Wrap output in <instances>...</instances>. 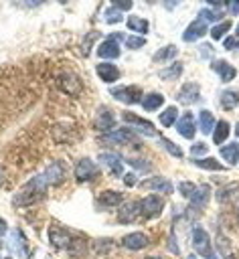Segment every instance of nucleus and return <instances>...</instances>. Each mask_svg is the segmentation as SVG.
<instances>
[{"instance_id":"57","label":"nucleus","mask_w":239,"mask_h":259,"mask_svg":"<svg viewBox=\"0 0 239 259\" xmlns=\"http://www.w3.org/2000/svg\"><path fill=\"white\" fill-rule=\"evenodd\" d=\"M4 259H10V257H4Z\"/></svg>"},{"instance_id":"6","label":"nucleus","mask_w":239,"mask_h":259,"mask_svg":"<svg viewBox=\"0 0 239 259\" xmlns=\"http://www.w3.org/2000/svg\"><path fill=\"white\" fill-rule=\"evenodd\" d=\"M164 210V200L162 196H156V194H148L140 200V214L144 219H156L160 217V212Z\"/></svg>"},{"instance_id":"31","label":"nucleus","mask_w":239,"mask_h":259,"mask_svg":"<svg viewBox=\"0 0 239 259\" xmlns=\"http://www.w3.org/2000/svg\"><path fill=\"white\" fill-rule=\"evenodd\" d=\"M198 127H201L203 134H211V130L215 127V117H213V113L209 109H203L198 113Z\"/></svg>"},{"instance_id":"40","label":"nucleus","mask_w":239,"mask_h":259,"mask_svg":"<svg viewBox=\"0 0 239 259\" xmlns=\"http://www.w3.org/2000/svg\"><path fill=\"white\" fill-rule=\"evenodd\" d=\"M178 190H180V194H182L184 198H190V196L194 194V190H196V184H194V182H186V180H184V182H180V184H178Z\"/></svg>"},{"instance_id":"51","label":"nucleus","mask_w":239,"mask_h":259,"mask_svg":"<svg viewBox=\"0 0 239 259\" xmlns=\"http://www.w3.org/2000/svg\"><path fill=\"white\" fill-rule=\"evenodd\" d=\"M235 134H237V138H239V121H237V125H235Z\"/></svg>"},{"instance_id":"9","label":"nucleus","mask_w":239,"mask_h":259,"mask_svg":"<svg viewBox=\"0 0 239 259\" xmlns=\"http://www.w3.org/2000/svg\"><path fill=\"white\" fill-rule=\"evenodd\" d=\"M217 200L221 204H233L239 206V182H229L223 188L217 190Z\"/></svg>"},{"instance_id":"23","label":"nucleus","mask_w":239,"mask_h":259,"mask_svg":"<svg viewBox=\"0 0 239 259\" xmlns=\"http://www.w3.org/2000/svg\"><path fill=\"white\" fill-rule=\"evenodd\" d=\"M99 162H103V164L109 168V172H111L113 176H122V174H124V164H122V160H120L115 154L103 152V154H99Z\"/></svg>"},{"instance_id":"15","label":"nucleus","mask_w":239,"mask_h":259,"mask_svg":"<svg viewBox=\"0 0 239 259\" xmlns=\"http://www.w3.org/2000/svg\"><path fill=\"white\" fill-rule=\"evenodd\" d=\"M198 97H201V87H198L196 83H184V85L180 87L176 99H178L182 105H190V103H194Z\"/></svg>"},{"instance_id":"55","label":"nucleus","mask_w":239,"mask_h":259,"mask_svg":"<svg viewBox=\"0 0 239 259\" xmlns=\"http://www.w3.org/2000/svg\"><path fill=\"white\" fill-rule=\"evenodd\" d=\"M237 221H239V206H237Z\"/></svg>"},{"instance_id":"18","label":"nucleus","mask_w":239,"mask_h":259,"mask_svg":"<svg viewBox=\"0 0 239 259\" xmlns=\"http://www.w3.org/2000/svg\"><path fill=\"white\" fill-rule=\"evenodd\" d=\"M142 186H144V188H150V190H156V192H160V194H172V184H170V180H166V178H162V176L146 178V180L142 182Z\"/></svg>"},{"instance_id":"33","label":"nucleus","mask_w":239,"mask_h":259,"mask_svg":"<svg viewBox=\"0 0 239 259\" xmlns=\"http://www.w3.org/2000/svg\"><path fill=\"white\" fill-rule=\"evenodd\" d=\"M192 164L196 168H205V170H225V166L219 164L215 158H194Z\"/></svg>"},{"instance_id":"11","label":"nucleus","mask_w":239,"mask_h":259,"mask_svg":"<svg viewBox=\"0 0 239 259\" xmlns=\"http://www.w3.org/2000/svg\"><path fill=\"white\" fill-rule=\"evenodd\" d=\"M140 214V202L138 200H128L117 208V223L122 225H130L136 221V217Z\"/></svg>"},{"instance_id":"39","label":"nucleus","mask_w":239,"mask_h":259,"mask_svg":"<svg viewBox=\"0 0 239 259\" xmlns=\"http://www.w3.org/2000/svg\"><path fill=\"white\" fill-rule=\"evenodd\" d=\"M124 16H122V12L115 8V6H109L107 10H105V22H109V24H113V22H120Z\"/></svg>"},{"instance_id":"45","label":"nucleus","mask_w":239,"mask_h":259,"mask_svg":"<svg viewBox=\"0 0 239 259\" xmlns=\"http://www.w3.org/2000/svg\"><path fill=\"white\" fill-rule=\"evenodd\" d=\"M223 45H225V49H239V36H229V38H225L223 40Z\"/></svg>"},{"instance_id":"42","label":"nucleus","mask_w":239,"mask_h":259,"mask_svg":"<svg viewBox=\"0 0 239 259\" xmlns=\"http://www.w3.org/2000/svg\"><path fill=\"white\" fill-rule=\"evenodd\" d=\"M201 16H203V20L207 22H215V20H219V16H221V12H213V10H209V8H203L201 10Z\"/></svg>"},{"instance_id":"5","label":"nucleus","mask_w":239,"mask_h":259,"mask_svg":"<svg viewBox=\"0 0 239 259\" xmlns=\"http://www.w3.org/2000/svg\"><path fill=\"white\" fill-rule=\"evenodd\" d=\"M109 93H111L117 101H122V103H126V105H134V103H140V101L144 99L142 89H140L138 85H117V87H111Z\"/></svg>"},{"instance_id":"34","label":"nucleus","mask_w":239,"mask_h":259,"mask_svg":"<svg viewBox=\"0 0 239 259\" xmlns=\"http://www.w3.org/2000/svg\"><path fill=\"white\" fill-rule=\"evenodd\" d=\"M229 30H231V22H229V20H223V22L215 24V26L209 30V34H211L213 40H221V38L225 36V32H229Z\"/></svg>"},{"instance_id":"49","label":"nucleus","mask_w":239,"mask_h":259,"mask_svg":"<svg viewBox=\"0 0 239 259\" xmlns=\"http://www.w3.org/2000/svg\"><path fill=\"white\" fill-rule=\"evenodd\" d=\"M229 10H231V14L239 12V2H229Z\"/></svg>"},{"instance_id":"8","label":"nucleus","mask_w":239,"mask_h":259,"mask_svg":"<svg viewBox=\"0 0 239 259\" xmlns=\"http://www.w3.org/2000/svg\"><path fill=\"white\" fill-rule=\"evenodd\" d=\"M122 119L126 121V123H130V125H134L140 134H144V136H156V127H154V123L152 121H148V119H142V117H138V115H134L132 111H122Z\"/></svg>"},{"instance_id":"2","label":"nucleus","mask_w":239,"mask_h":259,"mask_svg":"<svg viewBox=\"0 0 239 259\" xmlns=\"http://www.w3.org/2000/svg\"><path fill=\"white\" fill-rule=\"evenodd\" d=\"M47 186H49V182L45 180L43 174H38V176L30 178L28 182H24V184L16 190L12 202H14L16 206H28V204H34L36 200H41V198L45 196Z\"/></svg>"},{"instance_id":"50","label":"nucleus","mask_w":239,"mask_h":259,"mask_svg":"<svg viewBox=\"0 0 239 259\" xmlns=\"http://www.w3.org/2000/svg\"><path fill=\"white\" fill-rule=\"evenodd\" d=\"M6 231H8V225H6V221H4V219H0V237H2Z\"/></svg>"},{"instance_id":"25","label":"nucleus","mask_w":239,"mask_h":259,"mask_svg":"<svg viewBox=\"0 0 239 259\" xmlns=\"http://www.w3.org/2000/svg\"><path fill=\"white\" fill-rule=\"evenodd\" d=\"M215 245H217L219 255H221L223 259H235V253H233V249H231V243H229V239H227L223 233H217Z\"/></svg>"},{"instance_id":"53","label":"nucleus","mask_w":239,"mask_h":259,"mask_svg":"<svg viewBox=\"0 0 239 259\" xmlns=\"http://www.w3.org/2000/svg\"><path fill=\"white\" fill-rule=\"evenodd\" d=\"M186 259H196V255H188V257H186Z\"/></svg>"},{"instance_id":"17","label":"nucleus","mask_w":239,"mask_h":259,"mask_svg":"<svg viewBox=\"0 0 239 259\" xmlns=\"http://www.w3.org/2000/svg\"><path fill=\"white\" fill-rule=\"evenodd\" d=\"M148 243H150V239H148L144 233H130V235H126V237L122 239V245H124L128 251H140V249L148 247Z\"/></svg>"},{"instance_id":"38","label":"nucleus","mask_w":239,"mask_h":259,"mask_svg":"<svg viewBox=\"0 0 239 259\" xmlns=\"http://www.w3.org/2000/svg\"><path fill=\"white\" fill-rule=\"evenodd\" d=\"M160 144H162V146H164V150H166V152H170L172 156H176V158H182V150H180V148H178L174 142H170V140L162 138V140H160Z\"/></svg>"},{"instance_id":"12","label":"nucleus","mask_w":239,"mask_h":259,"mask_svg":"<svg viewBox=\"0 0 239 259\" xmlns=\"http://www.w3.org/2000/svg\"><path fill=\"white\" fill-rule=\"evenodd\" d=\"M176 130L182 138L186 140H192L194 138V132H196V121H194V115L190 111H184L180 115V119L176 121Z\"/></svg>"},{"instance_id":"4","label":"nucleus","mask_w":239,"mask_h":259,"mask_svg":"<svg viewBox=\"0 0 239 259\" xmlns=\"http://www.w3.org/2000/svg\"><path fill=\"white\" fill-rule=\"evenodd\" d=\"M192 247H194V251H196L201 257H205V259H219V255L213 253L211 237H209V233H207L203 227H196V229L192 231Z\"/></svg>"},{"instance_id":"35","label":"nucleus","mask_w":239,"mask_h":259,"mask_svg":"<svg viewBox=\"0 0 239 259\" xmlns=\"http://www.w3.org/2000/svg\"><path fill=\"white\" fill-rule=\"evenodd\" d=\"M176 53H178V49H176L174 45L162 47L160 51H156V55H154V61H156V63H160V61H168V59L176 57Z\"/></svg>"},{"instance_id":"22","label":"nucleus","mask_w":239,"mask_h":259,"mask_svg":"<svg viewBox=\"0 0 239 259\" xmlns=\"http://www.w3.org/2000/svg\"><path fill=\"white\" fill-rule=\"evenodd\" d=\"M97 55H99L101 59H117V57H120V42L107 36V38L97 47Z\"/></svg>"},{"instance_id":"56","label":"nucleus","mask_w":239,"mask_h":259,"mask_svg":"<svg viewBox=\"0 0 239 259\" xmlns=\"http://www.w3.org/2000/svg\"><path fill=\"white\" fill-rule=\"evenodd\" d=\"M237 36H239V26H237Z\"/></svg>"},{"instance_id":"27","label":"nucleus","mask_w":239,"mask_h":259,"mask_svg":"<svg viewBox=\"0 0 239 259\" xmlns=\"http://www.w3.org/2000/svg\"><path fill=\"white\" fill-rule=\"evenodd\" d=\"M239 103V89H225L221 93V107L223 109H233Z\"/></svg>"},{"instance_id":"32","label":"nucleus","mask_w":239,"mask_h":259,"mask_svg":"<svg viewBox=\"0 0 239 259\" xmlns=\"http://www.w3.org/2000/svg\"><path fill=\"white\" fill-rule=\"evenodd\" d=\"M229 132H231V127H229V123H227L225 119L217 121V123H215V132H213V142H215V144H223V142L227 140Z\"/></svg>"},{"instance_id":"43","label":"nucleus","mask_w":239,"mask_h":259,"mask_svg":"<svg viewBox=\"0 0 239 259\" xmlns=\"http://www.w3.org/2000/svg\"><path fill=\"white\" fill-rule=\"evenodd\" d=\"M190 154L196 158V156H203V154H207V144H203V142H198V144H192L190 146Z\"/></svg>"},{"instance_id":"44","label":"nucleus","mask_w":239,"mask_h":259,"mask_svg":"<svg viewBox=\"0 0 239 259\" xmlns=\"http://www.w3.org/2000/svg\"><path fill=\"white\" fill-rule=\"evenodd\" d=\"M95 38H97V32L93 30V32H91V34L87 36V40L83 42V55H85V57H89V47H91V42H93Z\"/></svg>"},{"instance_id":"41","label":"nucleus","mask_w":239,"mask_h":259,"mask_svg":"<svg viewBox=\"0 0 239 259\" xmlns=\"http://www.w3.org/2000/svg\"><path fill=\"white\" fill-rule=\"evenodd\" d=\"M144 45H146V38H144V36H134V34H132V36L126 38V47L132 49V51H134V49H140V47H144Z\"/></svg>"},{"instance_id":"1","label":"nucleus","mask_w":239,"mask_h":259,"mask_svg":"<svg viewBox=\"0 0 239 259\" xmlns=\"http://www.w3.org/2000/svg\"><path fill=\"white\" fill-rule=\"evenodd\" d=\"M49 239L57 249H67L69 255H73V257H83L85 255V239L79 233L67 231L63 227H51L49 229Z\"/></svg>"},{"instance_id":"30","label":"nucleus","mask_w":239,"mask_h":259,"mask_svg":"<svg viewBox=\"0 0 239 259\" xmlns=\"http://www.w3.org/2000/svg\"><path fill=\"white\" fill-rule=\"evenodd\" d=\"M126 22H128V28L134 30V32H138V34H146L148 28H150L148 20L146 18H140V16H130Z\"/></svg>"},{"instance_id":"19","label":"nucleus","mask_w":239,"mask_h":259,"mask_svg":"<svg viewBox=\"0 0 239 259\" xmlns=\"http://www.w3.org/2000/svg\"><path fill=\"white\" fill-rule=\"evenodd\" d=\"M213 71L221 77V81H225V83H229V81H233L235 79V75H237V71H235V67L233 65H229L227 61H223V59H219V61H213Z\"/></svg>"},{"instance_id":"21","label":"nucleus","mask_w":239,"mask_h":259,"mask_svg":"<svg viewBox=\"0 0 239 259\" xmlns=\"http://www.w3.org/2000/svg\"><path fill=\"white\" fill-rule=\"evenodd\" d=\"M113 125H115V117H113V113H111L109 109L101 107V109L97 111V117H95V127L101 130L103 134H107V132L113 130Z\"/></svg>"},{"instance_id":"48","label":"nucleus","mask_w":239,"mask_h":259,"mask_svg":"<svg viewBox=\"0 0 239 259\" xmlns=\"http://www.w3.org/2000/svg\"><path fill=\"white\" fill-rule=\"evenodd\" d=\"M130 164L136 168H148V164H142V160H130Z\"/></svg>"},{"instance_id":"7","label":"nucleus","mask_w":239,"mask_h":259,"mask_svg":"<svg viewBox=\"0 0 239 259\" xmlns=\"http://www.w3.org/2000/svg\"><path fill=\"white\" fill-rule=\"evenodd\" d=\"M57 87H59L63 93H67V95H79L81 89H83L79 77L73 75V73H69V71H65V73H61V75L57 77Z\"/></svg>"},{"instance_id":"47","label":"nucleus","mask_w":239,"mask_h":259,"mask_svg":"<svg viewBox=\"0 0 239 259\" xmlns=\"http://www.w3.org/2000/svg\"><path fill=\"white\" fill-rule=\"evenodd\" d=\"M124 182H126V186H134L136 184V174H126Z\"/></svg>"},{"instance_id":"54","label":"nucleus","mask_w":239,"mask_h":259,"mask_svg":"<svg viewBox=\"0 0 239 259\" xmlns=\"http://www.w3.org/2000/svg\"><path fill=\"white\" fill-rule=\"evenodd\" d=\"M144 259H162V257H144Z\"/></svg>"},{"instance_id":"10","label":"nucleus","mask_w":239,"mask_h":259,"mask_svg":"<svg viewBox=\"0 0 239 259\" xmlns=\"http://www.w3.org/2000/svg\"><path fill=\"white\" fill-rule=\"evenodd\" d=\"M99 174V168L95 166V162H91L89 158H83L77 162L75 166V178L79 182H85V180H93L95 176Z\"/></svg>"},{"instance_id":"37","label":"nucleus","mask_w":239,"mask_h":259,"mask_svg":"<svg viewBox=\"0 0 239 259\" xmlns=\"http://www.w3.org/2000/svg\"><path fill=\"white\" fill-rule=\"evenodd\" d=\"M10 247H12L16 253H20L22 257L26 255V245H24V237H22L20 231H14V233H12V243H10Z\"/></svg>"},{"instance_id":"13","label":"nucleus","mask_w":239,"mask_h":259,"mask_svg":"<svg viewBox=\"0 0 239 259\" xmlns=\"http://www.w3.org/2000/svg\"><path fill=\"white\" fill-rule=\"evenodd\" d=\"M209 30H207V22L203 20V18H196V20H192L186 28H184V32H182V40H186V42H192V40H198L201 36H205Z\"/></svg>"},{"instance_id":"36","label":"nucleus","mask_w":239,"mask_h":259,"mask_svg":"<svg viewBox=\"0 0 239 259\" xmlns=\"http://www.w3.org/2000/svg\"><path fill=\"white\" fill-rule=\"evenodd\" d=\"M176 113H178L176 107H174V105H168V107L160 113V123H162L164 127H170V125L176 121Z\"/></svg>"},{"instance_id":"29","label":"nucleus","mask_w":239,"mask_h":259,"mask_svg":"<svg viewBox=\"0 0 239 259\" xmlns=\"http://www.w3.org/2000/svg\"><path fill=\"white\" fill-rule=\"evenodd\" d=\"M221 156H223L231 166L237 164V162H239V144L231 142V144L223 146V148H221Z\"/></svg>"},{"instance_id":"46","label":"nucleus","mask_w":239,"mask_h":259,"mask_svg":"<svg viewBox=\"0 0 239 259\" xmlns=\"http://www.w3.org/2000/svg\"><path fill=\"white\" fill-rule=\"evenodd\" d=\"M111 6H115V8L122 12V10H130V8H132V2H117V0H115Z\"/></svg>"},{"instance_id":"14","label":"nucleus","mask_w":239,"mask_h":259,"mask_svg":"<svg viewBox=\"0 0 239 259\" xmlns=\"http://www.w3.org/2000/svg\"><path fill=\"white\" fill-rule=\"evenodd\" d=\"M65 174H67V170H65V164H63V162H53V164H49V166L45 168V172H43V176H45V180L49 182V186H51V184H61V182L65 180Z\"/></svg>"},{"instance_id":"28","label":"nucleus","mask_w":239,"mask_h":259,"mask_svg":"<svg viewBox=\"0 0 239 259\" xmlns=\"http://www.w3.org/2000/svg\"><path fill=\"white\" fill-rule=\"evenodd\" d=\"M162 103H164V97H162L160 93H148V95H144V99H142V107H144L146 111H154V109L162 107Z\"/></svg>"},{"instance_id":"16","label":"nucleus","mask_w":239,"mask_h":259,"mask_svg":"<svg viewBox=\"0 0 239 259\" xmlns=\"http://www.w3.org/2000/svg\"><path fill=\"white\" fill-rule=\"evenodd\" d=\"M209 198H211V186H209V184H201V186H196L194 194L190 196V206H188V210L203 208V206L209 202Z\"/></svg>"},{"instance_id":"3","label":"nucleus","mask_w":239,"mask_h":259,"mask_svg":"<svg viewBox=\"0 0 239 259\" xmlns=\"http://www.w3.org/2000/svg\"><path fill=\"white\" fill-rule=\"evenodd\" d=\"M101 140L107 144H120V146H136V148L142 146L136 132H132L128 127H120V130H111L107 134H101Z\"/></svg>"},{"instance_id":"52","label":"nucleus","mask_w":239,"mask_h":259,"mask_svg":"<svg viewBox=\"0 0 239 259\" xmlns=\"http://www.w3.org/2000/svg\"><path fill=\"white\" fill-rule=\"evenodd\" d=\"M4 182V174H2V170H0V184Z\"/></svg>"},{"instance_id":"24","label":"nucleus","mask_w":239,"mask_h":259,"mask_svg":"<svg viewBox=\"0 0 239 259\" xmlns=\"http://www.w3.org/2000/svg\"><path fill=\"white\" fill-rule=\"evenodd\" d=\"M97 202H99L101 206H107V208H111V206H122V204H124V196H122V192H117V190H103V192L97 196Z\"/></svg>"},{"instance_id":"20","label":"nucleus","mask_w":239,"mask_h":259,"mask_svg":"<svg viewBox=\"0 0 239 259\" xmlns=\"http://www.w3.org/2000/svg\"><path fill=\"white\" fill-rule=\"evenodd\" d=\"M95 71H97V75L101 77V81L103 83H113V81H117L120 79V69L113 65V63H99L97 67H95Z\"/></svg>"},{"instance_id":"26","label":"nucleus","mask_w":239,"mask_h":259,"mask_svg":"<svg viewBox=\"0 0 239 259\" xmlns=\"http://www.w3.org/2000/svg\"><path fill=\"white\" fill-rule=\"evenodd\" d=\"M182 75V63H172V65H166V69H160L158 71V77L160 79H166V81H174Z\"/></svg>"}]
</instances>
